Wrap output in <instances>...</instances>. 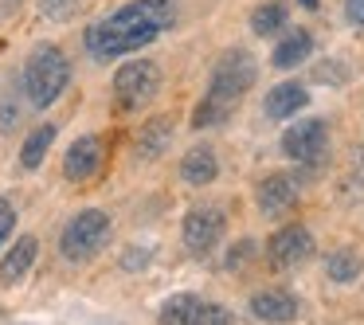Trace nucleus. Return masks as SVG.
<instances>
[{
  "mask_svg": "<svg viewBox=\"0 0 364 325\" xmlns=\"http://www.w3.org/2000/svg\"><path fill=\"white\" fill-rule=\"evenodd\" d=\"M71 87V63L55 43H40V48L28 55L24 75H20V90L36 110H48L63 98V90Z\"/></svg>",
  "mask_w": 364,
  "mask_h": 325,
  "instance_id": "obj_3",
  "label": "nucleus"
},
{
  "mask_svg": "<svg viewBox=\"0 0 364 325\" xmlns=\"http://www.w3.org/2000/svg\"><path fill=\"white\" fill-rule=\"evenodd\" d=\"M329 149V126L321 118H301L298 126H290L282 134V153L298 165H317Z\"/></svg>",
  "mask_w": 364,
  "mask_h": 325,
  "instance_id": "obj_7",
  "label": "nucleus"
},
{
  "mask_svg": "<svg viewBox=\"0 0 364 325\" xmlns=\"http://www.w3.org/2000/svg\"><path fill=\"white\" fill-rule=\"evenodd\" d=\"M345 20L353 28H364V0H345Z\"/></svg>",
  "mask_w": 364,
  "mask_h": 325,
  "instance_id": "obj_24",
  "label": "nucleus"
},
{
  "mask_svg": "<svg viewBox=\"0 0 364 325\" xmlns=\"http://www.w3.org/2000/svg\"><path fill=\"white\" fill-rule=\"evenodd\" d=\"M176 16H181V0H129L82 32V48L95 63H110L118 55L149 48L157 36L176 28Z\"/></svg>",
  "mask_w": 364,
  "mask_h": 325,
  "instance_id": "obj_1",
  "label": "nucleus"
},
{
  "mask_svg": "<svg viewBox=\"0 0 364 325\" xmlns=\"http://www.w3.org/2000/svg\"><path fill=\"white\" fill-rule=\"evenodd\" d=\"M317 82H333V87H341V82H348V67L345 63H321L314 71Z\"/></svg>",
  "mask_w": 364,
  "mask_h": 325,
  "instance_id": "obj_22",
  "label": "nucleus"
},
{
  "mask_svg": "<svg viewBox=\"0 0 364 325\" xmlns=\"http://www.w3.org/2000/svg\"><path fill=\"white\" fill-rule=\"evenodd\" d=\"M255 75H259V67H255L251 51H243V48L223 51V55L215 59V67H212L208 95L200 98L196 110H192V126H196V129L220 126V122L247 98V90L255 87Z\"/></svg>",
  "mask_w": 364,
  "mask_h": 325,
  "instance_id": "obj_2",
  "label": "nucleus"
},
{
  "mask_svg": "<svg viewBox=\"0 0 364 325\" xmlns=\"http://www.w3.org/2000/svg\"><path fill=\"white\" fill-rule=\"evenodd\" d=\"M325 275H329V282H356V275H360V255L356 251H333L329 259H325Z\"/></svg>",
  "mask_w": 364,
  "mask_h": 325,
  "instance_id": "obj_20",
  "label": "nucleus"
},
{
  "mask_svg": "<svg viewBox=\"0 0 364 325\" xmlns=\"http://www.w3.org/2000/svg\"><path fill=\"white\" fill-rule=\"evenodd\" d=\"M161 325H231V314L220 302H208L200 294H173L157 314Z\"/></svg>",
  "mask_w": 364,
  "mask_h": 325,
  "instance_id": "obj_6",
  "label": "nucleus"
},
{
  "mask_svg": "<svg viewBox=\"0 0 364 325\" xmlns=\"http://www.w3.org/2000/svg\"><path fill=\"white\" fill-rule=\"evenodd\" d=\"M75 9H79V0H40V12L51 20V24H63V20H71Z\"/></svg>",
  "mask_w": 364,
  "mask_h": 325,
  "instance_id": "obj_21",
  "label": "nucleus"
},
{
  "mask_svg": "<svg viewBox=\"0 0 364 325\" xmlns=\"http://www.w3.org/2000/svg\"><path fill=\"white\" fill-rule=\"evenodd\" d=\"M267 251L278 267H298V262H306L309 255H314V235H309V228H301V223H290V228L270 235Z\"/></svg>",
  "mask_w": 364,
  "mask_h": 325,
  "instance_id": "obj_9",
  "label": "nucleus"
},
{
  "mask_svg": "<svg viewBox=\"0 0 364 325\" xmlns=\"http://www.w3.org/2000/svg\"><path fill=\"white\" fill-rule=\"evenodd\" d=\"M161 95V67L153 59H129V63L118 67L114 75V102L118 110L137 114Z\"/></svg>",
  "mask_w": 364,
  "mask_h": 325,
  "instance_id": "obj_5",
  "label": "nucleus"
},
{
  "mask_svg": "<svg viewBox=\"0 0 364 325\" xmlns=\"http://www.w3.org/2000/svg\"><path fill=\"white\" fill-rule=\"evenodd\" d=\"M309 55H314V36H309V32H290V36H286V40L274 48L270 63H274L278 71H290V67L306 63Z\"/></svg>",
  "mask_w": 364,
  "mask_h": 325,
  "instance_id": "obj_17",
  "label": "nucleus"
},
{
  "mask_svg": "<svg viewBox=\"0 0 364 325\" xmlns=\"http://www.w3.org/2000/svg\"><path fill=\"white\" fill-rule=\"evenodd\" d=\"M286 28V4L282 0H267V4H259V9L251 12V32L255 36H274V32H282Z\"/></svg>",
  "mask_w": 364,
  "mask_h": 325,
  "instance_id": "obj_19",
  "label": "nucleus"
},
{
  "mask_svg": "<svg viewBox=\"0 0 364 325\" xmlns=\"http://www.w3.org/2000/svg\"><path fill=\"white\" fill-rule=\"evenodd\" d=\"M251 314L267 325H286L298 317V298L290 290H259L251 298Z\"/></svg>",
  "mask_w": 364,
  "mask_h": 325,
  "instance_id": "obj_12",
  "label": "nucleus"
},
{
  "mask_svg": "<svg viewBox=\"0 0 364 325\" xmlns=\"http://www.w3.org/2000/svg\"><path fill=\"white\" fill-rule=\"evenodd\" d=\"M215 176H220L215 153L208 149V145H192V149L184 153V161H181V181L192 184V188H200V184H212Z\"/></svg>",
  "mask_w": 364,
  "mask_h": 325,
  "instance_id": "obj_15",
  "label": "nucleus"
},
{
  "mask_svg": "<svg viewBox=\"0 0 364 325\" xmlns=\"http://www.w3.org/2000/svg\"><path fill=\"white\" fill-rule=\"evenodd\" d=\"M98 169H102V142H98L95 134L75 137L71 149H67V157H63V176L75 181V184H82V181H90Z\"/></svg>",
  "mask_w": 364,
  "mask_h": 325,
  "instance_id": "obj_10",
  "label": "nucleus"
},
{
  "mask_svg": "<svg viewBox=\"0 0 364 325\" xmlns=\"http://www.w3.org/2000/svg\"><path fill=\"white\" fill-rule=\"evenodd\" d=\"M55 134H59V129L51 126V122H43V126H36L32 134L24 137V145H20V165H24L28 173L43 165V157H48V149H51V142H55Z\"/></svg>",
  "mask_w": 364,
  "mask_h": 325,
  "instance_id": "obj_18",
  "label": "nucleus"
},
{
  "mask_svg": "<svg viewBox=\"0 0 364 325\" xmlns=\"http://www.w3.org/2000/svg\"><path fill=\"white\" fill-rule=\"evenodd\" d=\"M12 228H16V208H12V200L0 196V247L12 239Z\"/></svg>",
  "mask_w": 364,
  "mask_h": 325,
  "instance_id": "obj_23",
  "label": "nucleus"
},
{
  "mask_svg": "<svg viewBox=\"0 0 364 325\" xmlns=\"http://www.w3.org/2000/svg\"><path fill=\"white\" fill-rule=\"evenodd\" d=\"M168 142H173V122H168V118L145 122V129L137 134V157H141V161H157L161 153L168 149Z\"/></svg>",
  "mask_w": 364,
  "mask_h": 325,
  "instance_id": "obj_16",
  "label": "nucleus"
},
{
  "mask_svg": "<svg viewBox=\"0 0 364 325\" xmlns=\"http://www.w3.org/2000/svg\"><path fill=\"white\" fill-rule=\"evenodd\" d=\"M306 102H309V90L301 87V82H278V87H270L262 110H267L270 122H282V118L301 114V110H306Z\"/></svg>",
  "mask_w": 364,
  "mask_h": 325,
  "instance_id": "obj_13",
  "label": "nucleus"
},
{
  "mask_svg": "<svg viewBox=\"0 0 364 325\" xmlns=\"http://www.w3.org/2000/svg\"><path fill=\"white\" fill-rule=\"evenodd\" d=\"M243 259H251V239H243V247H235V251L228 255V267H239Z\"/></svg>",
  "mask_w": 364,
  "mask_h": 325,
  "instance_id": "obj_25",
  "label": "nucleus"
},
{
  "mask_svg": "<svg viewBox=\"0 0 364 325\" xmlns=\"http://www.w3.org/2000/svg\"><path fill=\"white\" fill-rule=\"evenodd\" d=\"M294 200H298V184H294V176H286V173L262 176L259 188H255V204H259L262 215H282V212H290Z\"/></svg>",
  "mask_w": 364,
  "mask_h": 325,
  "instance_id": "obj_11",
  "label": "nucleus"
},
{
  "mask_svg": "<svg viewBox=\"0 0 364 325\" xmlns=\"http://www.w3.org/2000/svg\"><path fill=\"white\" fill-rule=\"evenodd\" d=\"M223 231H228V220L220 208H192L184 215V247L192 255H212L223 243Z\"/></svg>",
  "mask_w": 364,
  "mask_h": 325,
  "instance_id": "obj_8",
  "label": "nucleus"
},
{
  "mask_svg": "<svg viewBox=\"0 0 364 325\" xmlns=\"http://www.w3.org/2000/svg\"><path fill=\"white\" fill-rule=\"evenodd\" d=\"M36 255H40V239L36 235H20L16 243H12V251L0 259V282H20V278L32 270V262H36Z\"/></svg>",
  "mask_w": 364,
  "mask_h": 325,
  "instance_id": "obj_14",
  "label": "nucleus"
},
{
  "mask_svg": "<svg viewBox=\"0 0 364 325\" xmlns=\"http://www.w3.org/2000/svg\"><path fill=\"white\" fill-rule=\"evenodd\" d=\"M301 9H309V12H314V9H317V0H301Z\"/></svg>",
  "mask_w": 364,
  "mask_h": 325,
  "instance_id": "obj_26",
  "label": "nucleus"
},
{
  "mask_svg": "<svg viewBox=\"0 0 364 325\" xmlns=\"http://www.w3.org/2000/svg\"><path fill=\"white\" fill-rule=\"evenodd\" d=\"M110 231H114V223L102 208H82V212H75L67 220L63 235H59V255L67 262H90L110 243Z\"/></svg>",
  "mask_w": 364,
  "mask_h": 325,
  "instance_id": "obj_4",
  "label": "nucleus"
}]
</instances>
